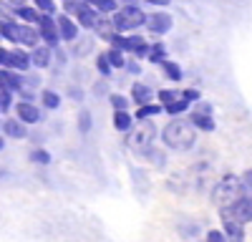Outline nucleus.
<instances>
[{
  "mask_svg": "<svg viewBox=\"0 0 252 242\" xmlns=\"http://www.w3.org/2000/svg\"><path fill=\"white\" fill-rule=\"evenodd\" d=\"M157 136L161 139V144L166 149H174V151H189L197 144V131L189 126L184 119H169L157 131Z\"/></svg>",
  "mask_w": 252,
  "mask_h": 242,
  "instance_id": "1",
  "label": "nucleus"
},
{
  "mask_svg": "<svg viewBox=\"0 0 252 242\" xmlns=\"http://www.w3.org/2000/svg\"><path fill=\"white\" fill-rule=\"evenodd\" d=\"M111 20V30L129 35V33H141L144 20H146V8L139 3V0H126V3L119 5V10L109 18Z\"/></svg>",
  "mask_w": 252,
  "mask_h": 242,
  "instance_id": "2",
  "label": "nucleus"
},
{
  "mask_svg": "<svg viewBox=\"0 0 252 242\" xmlns=\"http://www.w3.org/2000/svg\"><path fill=\"white\" fill-rule=\"evenodd\" d=\"M242 194H250V192H245V187L240 184V177H237V174H224L217 184L212 187V194H209V199L215 202L217 210H222L224 205H229L232 199H237V197H242Z\"/></svg>",
  "mask_w": 252,
  "mask_h": 242,
  "instance_id": "3",
  "label": "nucleus"
},
{
  "mask_svg": "<svg viewBox=\"0 0 252 242\" xmlns=\"http://www.w3.org/2000/svg\"><path fill=\"white\" fill-rule=\"evenodd\" d=\"M144 28L154 40H161L164 35H169L174 30V15L169 10H146Z\"/></svg>",
  "mask_w": 252,
  "mask_h": 242,
  "instance_id": "4",
  "label": "nucleus"
},
{
  "mask_svg": "<svg viewBox=\"0 0 252 242\" xmlns=\"http://www.w3.org/2000/svg\"><path fill=\"white\" fill-rule=\"evenodd\" d=\"M220 214L240 222L242 227H250V222H252V194H242V197L232 199L229 205H224L220 210Z\"/></svg>",
  "mask_w": 252,
  "mask_h": 242,
  "instance_id": "5",
  "label": "nucleus"
},
{
  "mask_svg": "<svg viewBox=\"0 0 252 242\" xmlns=\"http://www.w3.org/2000/svg\"><path fill=\"white\" fill-rule=\"evenodd\" d=\"M10 116H15L23 126H38L40 121L46 119V114L40 111V106L38 104H23V101H15V106H13V114Z\"/></svg>",
  "mask_w": 252,
  "mask_h": 242,
  "instance_id": "6",
  "label": "nucleus"
},
{
  "mask_svg": "<svg viewBox=\"0 0 252 242\" xmlns=\"http://www.w3.org/2000/svg\"><path fill=\"white\" fill-rule=\"evenodd\" d=\"M146 53H149V38L144 33H129L126 35V46H124V56L134 58V60H146Z\"/></svg>",
  "mask_w": 252,
  "mask_h": 242,
  "instance_id": "7",
  "label": "nucleus"
},
{
  "mask_svg": "<svg viewBox=\"0 0 252 242\" xmlns=\"http://www.w3.org/2000/svg\"><path fill=\"white\" fill-rule=\"evenodd\" d=\"M56 30H58L61 46H63V43H76V40L81 38V30H78V26H76V20L68 18V15H63V13L56 15Z\"/></svg>",
  "mask_w": 252,
  "mask_h": 242,
  "instance_id": "8",
  "label": "nucleus"
},
{
  "mask_svg": "<svg viewBox=\"0 0 252 242\" xmlns=\"http://www.w3.org/2000/svg\"><path fill=\"white\" fill-rule=\"evenodd\" d=\"M0 136L5 141H23V139L31 136V129L20 124L15 116H5L3 124H0Z\"/></svg>",
  "mask_w": 252,
  "mask_h": 242,
  "instance_id": "9",
  "label": "nucleus"
},
{
  "mask_svg": "<svg viewBox=\"0 0 252 242\" xmlns=\"http://www.w3.org/2000/svg\"><path fill=\"white\" fill-rule=\"evenodd\" d=\"M98 13L89 5V0H83V5H81V10L73 15V20H76V26H78V30L83 33V30H86V33H94L96 30V26H98Z\"/></svg>",
  "mask_w": 252,
  "mask_h": 242,
  "instance_id": "10",
  "label": "nucleus"
},
{
  "mask_svg": "<svg viewBox=\"0 0 252 242\" xmlns=\"http://www.w3.org/2000/svg\"><path fill=\"white\" fill-rule=\"evenodd\" d=\"M129 101H131V106H144V104H152L154 101V86H146L144 81H134V84L129 86Z\"/></svg>",
  "mask_w": 252,
  "mask_h": 242,
  "instance_id": "11",
  "label": "nucleus"
},
{
  "mask_svg": "<svg viewBox=\"0 0 252 242\" xmlns=\"http://www.w3.org/2000/svg\"><path fill=\"white\" fill-rule=\"evenodd\" d=\"M187 124L192 126L197 134L202 131V134H215L217 131V119L215 116H204V114H197V111H192L189 109V114H187Z\"/></svg>",
  "mask_w": 252,
  "mask_h": 242,
  "instance_id": "12",
  "label": "nucleus"
},
{
  "mask_svg": "<svg viewBox=\"0 0 252 242\" xmlns=\"http://www.w3.org/2000/svg\"><path fill=\"white\" fill-rule=\"evenodd\" d=\"M31 53V68L35 73H46L48 68H53V51L43 48V46H35Z\"/></svg>",
  "mask_w": 252,
  "mask_h": 242,
  "instance_id": "13",
  "label": "nucleus"
},
{
  "mask_svg": "<svg viewBox=\"0 0 252 242\" xmlns=\"http://www.w3.org/2000/svg\"><path fill=\"white\" fill-rule=\"evenodd\" d=\"M38 106H40V111H58L61 106H63V93L61 91H56V89H48V86H43L38 91Z\"/></svg>",
  "mask_w": 252,
  "mask_h": 242,
  "instance_id": "14",
  "label": "nucleus"
},
{
  "mask_svg": "<svg viewBox=\"0 0 252 242\" xmlns=\"http://www.w3.org/2000/svg\"><path fill=\"white\" fill-rule=\"evenodd\" d=\"M220 230L224 232V237H227V242H245L247 240V227H242L240 222H235V219H229V217H222L220 214Z\"/></svg>",
  "mask_w": 252,
  "mask_h": 242,
  "instance_id": "15",
  "label": "nucleus"
},
{
  "mask_svg": "<svg viewBox=\"0 0 252 242\" xmlns=\"http://www.w3.org/2000/svg\"><path fill=\"white\" fill-rule=\"evenodd\" d=\"M20 89H23V73L0 68V91H10V93L18 96Z\"/></svg>",
  "mask_w": 252,
  "mask_h": 242,
  "instance_id": "16",
  "label": "nucleus"
},
{
  "mask_svg": "<svg viewBox=\"0 0 252 242\" xmlns=\"http://www.w3.org/2000/svg\"><path fill=\"white\" fill-rule=\"evenodd\" d=\"M15 46L23 48V51H33L35 46H40L35 26H18V40H15Z\"/></svg>",
  "mask_w": 252,
  "mask_h": 242,
  "instance_id": "17",
  "label": "nucleus"
},
{
  "mask_svg": "<svg viewBox=\"0 0 252 242\" xmlns=\"http://www.w3.org/2000/svg\"><path fill=\"white\" fill-rule=\"evenodd\" d=\"M164 60H169V48L164 40H149V53H146V63L149 66H161Z\"/></svg>",
  "mask_w": 252,
  "mask_h": 242,
  "instance_id": "18",
  "label": "nucleus"
},
{
  "mask_svg": "<svg viewBox=\"0 0 252 242\" xmlns=\"http://www.w3.org/2000/svg\"><path fill=\"white\" fill-rule=\"evenodd\" d=\"M111 124H114V129H116L119 134H124V136H129V134L136 129V121H134L131 111H114Z\"/></svg>",
  "mask_w": 252,
  "mask_h": 242,
  "instance_id": "19",
  "label": "nucleus"
},
{
  "mask_svg": "<svg viewBox=\"0 0 252 242\" xmlns=\"http://www.w3.org/2000/svg\"><path fill=\"white\" fill-rule=\"evenodd\" d=\"M10 63H13V71L23 73V76L33 71V68H31V53L23 51V48H18V46L10 48Z\"/></svg>",
  "mask_w": 252,
  "mask_h": 242,
  "instance_id": "20",
  "label": "nucleus"
},
{
  "mask_svg": "<svg viewBox=\"0 0 252 242\" xmlns=\"http://www.w3.org/2000/svg\"><path fill=\"white\" fill-rule=\"evenodd\" d=\"M159 71H161V76H164V81H169V84H182L184 81V68H182V63L179 60H164V63L159 66Z\"/></svg>",
  "mask_w": 252,
  "mask_h": 242,
  "instance_id": "21",
  "label": "nucleus"
},
{
  "mask_svg": "<svg viewBox=\"0 0 252 242\" xmlns=\"http://www.w3.org/2000/svg\"><path fill=\"white\" fill-rule=\"evenodd\" d=\"M131 116H134L136 124H144V121H154L157 116H161V106L157 104V101H152V104H144V106L134 109Z\"/></svg>",
  "mask_w": 252,
  "mask_h": 242,
  "instance_id": "22",
  "label": "nucleus"
},
{
  "mask_svg": "<svg viewBox=\"0 0 252 242\" xmlns=\"http://www.w3.org/2000/svg\"><path fill=\"white\" fill-rule=\"evenodd\" d=\"M26 159H28V164H33V167H48L53 161V156H51V151L46 147H31Z\"/></svg>",
  "mask_w": 252,
  "mask_h": 242,
  "instance_id": "23",
  "label": "nucleus"
},
{
  "mask_svg": "<svg viewBox=\"0 0 252 242\" xmlns=\"http://www.w3.org/2000/svg\"><path fill=\"white\" fill-rule=\"evenodd\" d=\"M89 5L101 15V18H111L116 10H119V0H89Z\"/></svg>",
  "mask_w": 252,
  "mask_h": 242,
  "instance_id": "24",
  "label": "nucleus"
},
{
  "mask_svg": "<svg viewBox=\"0 0 252 242\" xmlns=\"http://www.w3.org/2000/svg\"><path fill=\"white\" fill-rule=\"evenodd\" d=\"M179 98V89H174V86H159V89H154V101L159 106H166V104H172V101H177Z\"/></svg>",
  "mask_w": 252,
  "mask_h": 242,
  "instance_id": "25",
  "label": "nucleus"
},
{
  "mask_svg": "<svg viewBox=\"0 0 252 242\" xmlns=\"http://www.w3.org/2000/svg\"><path fill=\"white\" fill-rule=\"evenodd\" d=\"M189 106L187 101H182V98H177V101H172V104H166V106H161V114H166L169 119H182V116H187L189 114Z\"/></svg>",
  "mask_w": 252,
  "mask_h": 242,
  "instance_id": "26",
  "label": "nucleus"
},
{
  "mask_svg": "<svg viewBox=\"0 0 252 242\" xmlns=\"http://www.w3.org/2000/svg\"><path fill=\"white\" fill-rule=\"evenodd\" d=\"M109 106L114 111H131V101L126 96V91H111L109 93Z\"/></svg>",
  "mask_w": 252,
  "mask_h": 242,
  "instance_id": "27",
  "label": "nucleus"
},
{
  "mask_svg": "<svg viewBox=\"0 0 252 242\" xmlns=\"http://www.w3.org/2000/svg\"><path fill=\"white\" fill-rule=\"evenodd\" d=\"M76 124H78V131L81 134H89L94 129V111L86 109V106H81L78 114H76Z\"/></svg>",
  "mask_w": 252,
  "mask_h": 242,
  "instance_id": "28",
  "label": "nucleus"
},
{
  "mask_svg": "<svg viewBox=\"0 0 252 242\" xmlns=\"http://www.w3.org/2000/svg\"><path fill=\"white\" fill-rule=\"evenodd\" d=\"M94 68H96V73H98V78H101V81H111L114 71H111V66H109V60H106V56H103V51H98V53H96V60H94Z\"/></svg>",
  "mask_w": 252,
  "mask_h": 242,
  "instance_id": "29",
  "label": "nucleus"
},
{
  "mask_svg": "<svg viewBox=\"0 0 252 242\" xmlns=\"http://www.w3.org/2000/svg\"><path fill=\"white\" fill-rule=\"evenodd\" d=\"M31 5L38 10V15H48V18L58 15V0H33Z\"/></svg>",
  "mask_w": 252,
  "mask_h": 242,
  "instance_id": "30",
  "label": "nucleus"
},
{
  "mask_svg": "<svg viewBox=\"0 0 252 242\" xmlns=\"http://www.w3.org/2000/svg\"><path fill=\"white\" fill-rule=\"evenodd\" d=\"M103 56H106L111 71H124V63H126V56L124 53H119L114 48H103Z\"/></svg>",
  "mask_w": 252,
  "mask_h": 242,
  "instance_id": "31",
  "label": "nucleus"
},
{
  "mask_svg": "<svg viewBox=\"0 0 252 242\" xmlns=\"http://www.w3.org/2000/svg\"><path fill=\"white\" fill-rule=\"evenodd\" d=\"M13 106H15V93L10 91H0V116H10L13 114Z\"/></svg>",
  "mask_w": 252,
  "mask_h": 242,
  "instance_id": "32",
  "label": "nucleus"
},
{
  "mask_svg": "<svg viewBox=\"0 0 252 242\" xmlns=\"http://www.w3.org/2000/svg\"><path fill=\"white\" fill-rule=\"evenodd\" d=\"M141 156L149 159L154 167H164V164H166V154H164V149H159V147H152V149L141 151Z\"/></svg>",
  "mask_w": 252,
  "mask_h": 242,
  "instance_id": "33",
  "label": "nucleus"
},
{
  "mask_svg": "<svg viewBox=\"0 0 252 242\" xmlns=\"http://www.w3.org/2000/svg\"><path fill=\"white\" fill-rule=\"evenodd\" d=\"M179 98L187 101L189 106H194L197 101H202V91L197 86H184V89H179Z\"/></svg>",
  "mask_w": 252,
  "mask_h": 242,
  "instance_id": "34",
  "label": "nucleus"
},
{
  "mask_svg": "<svg viewBox=\"0 0 252 242\" xmlns=\"http://www.w3.org/2000/svg\"><path fill=\"white\" fill-rule=\"evenodd\" d=\"M124 71H126V76H134V78L139 81V76L144 73V66L139 63V60H134V58H126V63H124Z\"/></svg>",
  "mask_w": 252,
  "mask_h": 242,
  "instance_id": "35",
  "label": "nucleus"
},
{
  "mask_svg": "<svg viewBox=\"0 0 252 242\" xmlns=\"http://www.w3.org/2000/svg\"><path fill=\"white\" fill-rule=\"evenodd\" d=\"M202 242H227V237L220 227H209L207 232H202Z\"/></svg>",
  "mask_w": 252,
  "mask_h": 242,
  "instance_id": "36",
  "label": "nucleus"
},
{
  "mask_svg": "<svg viewBox=\"0 0 252 242\" xmlns=\"http://www.w3.org/2000/svg\"><path fill=\"white\" fill-rule=\"evenodd\" d=\"M192 111H197V114H204V116H215V106L209 104V101H197V104L192 106Z\"/></svg>",
  "mask_w": 252,
  "mask_h": 242,
  "instance_id": "37",
  "label": "nucleus"
},
{
  "mask_svg": "<svg viewBox=\"0 0 252 242\" xmlns=\"http://www.w3.org/2000/svg\"><path fill=\"white\" fill-rule=\"evenodd\" d=\"M83 96H86V93H83L81 86H68V89H66V98H71V101H78V104H81Z\"/></svg>",
  "mask_w": 252,
  "mask_h": 242,
  "instance_id": "38",
  "label": "nucleus"
},
{
  "mask_svg": "<svg viewBox=\"0 0 252 242\" xmlns=\"http://www.w3.org/2000/svg\"><path fill=\"white\" fill-rule=\"evenodd\" d=\"M141 5H144V8L149 5L152 10H169L172 3H169V0H146V3H141Z\"/></svg>",
  "mask_w": 252,
  "mask_h": 242,
  "instance_id": "39",
  "label": "nucleus"
},
{
  "mask_svg": "<svg viewBox=\"0 0 252 242\" xmlns=\"http://www.w3.org/2000/svg\"><path fill=\"white\" fill-rule=\"evenodd\" d=\"M5 147H8V141H5L3 136H0V151H5Z\"/></svg>",
  "mask_w": 252,
  "mask_h": 242,
  "instance_id": "40",
  "label": "nucleus"
},
{
  "mask_svg": "<svg viewBox=\"0 0 252 242\" xmlns=\"http://www.w3.org/2000/svg\"><path fill=\"white\" fill-rule=\"evenodd\" d=\"M0 124H3V116H0Z\"/></svg>",
  "mask_w": 252,
  "mask_h": 242,
  "instance_id": "41",
  "label": "nucleus"
},
{
  "mask_svg": "<svg viewBox=\"0 0 252 242\" xmlns=\"http://www.w3.org/2000/svg\"><path fill=\"white\" fill-rule=\"evenodd\" d=\"M197 242H202V240H197Z\"/></svg>",
  "mask_w": 252,
  "mask_h": 242,
  "instance_id": "42",
  "label": "nucleus"
},
{
  "mask_svg": "<svg viewBox=\"0 0 252 242\" xmlns=\"http://www.w3.org/2000/svg\"><path fill=\"white\" fill-rule=\"evenodd\" d=\"M0 46H3V43H0Z\"/></svg>",
  "mask_w": 252,
  "mask_h": 242,
  "instance_id": "43",
  "label": "nucleus"
}]
</instances>
